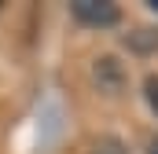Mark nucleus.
<instances>
[{
	"mask_svg": "<svg viewBox=\"0 0 158 154\" xmlns=\"http://www.w3.org/2000/svg\"><path fill=\"white\" fill-rule=\"evenodd\" d=\"M151 7H155V11H158V0H151Z\"/></svg>",
	"mask_w": 158,
	"mask_h": 154,
	"instance_id": "obj_7",
	"label": "nucleus"
},
{
	"mask_svg": "<svg viewBox=\"0 0 158 154\" xmlns=\"http://www.w3.org/2000/svg\"><path fill=\"white\" fill-rule=\"evenodd\" d=\"M129 48H136V51H155L158 48V30H136V33H129Z\"/></svg>",
	"mask_w": 158,
	"mask_h": 154,
	"instance_id": "obj_3",
	"label": "nucleus"
},
{
	"mask_svg": "<svg viewBox=\"0 0 158 154\" xmlns=\"http://www.w3.org/2000/svg\"><path fill=\"white\" fill-rule=\"evenodd\" d=\"M143 95H147V103H151V110L158 114V74H151L143 81Z\"/></svg>",
	"mask_w": 158,
	"mask_h": 154,
	"instance_id": "obj_5",
	"label": "nucleus"
},
{
	"mask_svg": "<svg viewBox=\"0 0 158 154\" xmlns=\"http://www.w3.org/2000/svg\"><path fill=\"white\" fill-rule=\"evenodd\" d=\"M70 11H74L77 22L96 26V30H107V26H114V22L121 18V11L114 7V4H107V0H74Z\"/></svg>",
	"mask_w": 158,
	"mask_h": 154,
	"instance_id": "obj_1",
	"label": "nucleus"
},
{
	"mask_svg": "<svg viewBox=\"0 0 158 154\" xmlns=\"http://www.w3.org/2000/svg\"><path fill=\"white\" fill-rule=\"evenodd\" d=\"M92 77H96V84H99L107 95H118L121 88H125V70H121V63H118V59H110V55L96 59Z\"/></svg>",
	"mask_w": 158,
	"mask_h": 154,
	"instance_id": "obj_2",
	"label": "nucleus"
},
{
	"mask_svg": "<svg viewBox=\"0 0 158 154\" xmlns=\"http://www.w3.org/2000/svg\"><path fill=\"white\" fill-rule=\"evenodd\" d=\"M92 154H129V151H125V143H121V140L103 136V140H96V143H92Z\"/></svg>",
	"mask_w": 158,
	"mask_h": 154,
	"instance_id": "obj_4",
	"label": "nucleus"
},
{
	"mask_svg": "<svg viewBox=\"0 0 158 154\" xmlns=\"http://www.w3.org/2000/svg\"><path fill=\"white\" fill-rule=\"evenodd\" d=\"M147 154H158V136L151 140V143H147Z\"/></svg>",
	"mask_w": 158,
	"mask_h": 154,
	"instance_id": "obj_6",
	"label": "nucleus"
}]
</instances>
